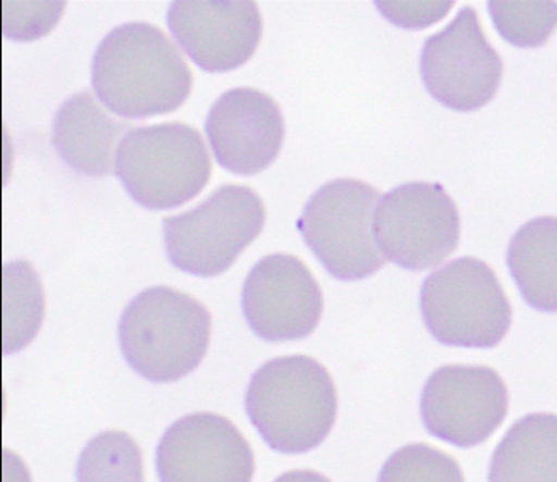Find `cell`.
Returning a JSON list of instances; mask_svg holds the SVG:
<instances>
[{
	"label": "cell",
	"mask_w": 557,
	"mask_h": 482,
	"mask_svg": "<svg viewBox=\"0 0 557 482\" xmlns=\"http://www.w3.org/2000/svg\"><path fill=\"white\" fill-rule=\"evenodd\" d=\"M191 67L172 38L147 22L109 32L92 58V88L99 101L127 119L178 111L193 91Z\"/></svg>",
	"instance_id": "1"
},
{
	"label": "cell",
	"mask_w": 557,
	"mask_h": 482,
	"mask_svg": "<svg viewBox=\"0 0 557 482\" xmlns=\"http://www.w3.org/2000/svg\"><path fill=\"white\" fill-rule=\"evenodd\" d=\"M250 422L267 445L283 455H301L330 436L339 410L330 371L309 356L265 362L250 379L246 395Z\"/></svg>",
	"instance_id": "2"
},
{
	"label": "cell",
	"mask_w": 557,
	"mask_h": 482,
	"mask_svg": "<svg viewBox=\"0 0 557 482\" xmlns=\"http://www.w3.org/2000/svg\"><path fill=\"white\" fill-rule=\"evenodd\" d=\"M211 331V311L201 301L172 287H151L122 313L119 344L137 374L165 384L199 368L208 355Z\"/></svg>",
	"instance_id": "3"
},
{
	"label": "cell",
	"mask_w": 557,
	"mask_h": 482,
	"mask_svg": "<svg viewBox=\"0 0 557 482\" xmlns=\"http://www.w3.org/2000/svg\"><path fill=\"white\" fill-rule=\"evenodd\" d=\"M115 175L147 210H173L208 186L211 156L199 131L183 122L135 127L119 144Z\"/></svg>",
	"instance_id": "4"
},
{
	"label": "cell",
	"mask_w": 557,
	"mask_h": 482,
	"mask_svg": "<svg viewBox=\"0 0 557 482\" xmlns=\"http://www.w3.org/2000/svg\"><path fill=\"white\" fill-rule=\"evenodd\" d=\"M421 314L434 339L454 348H495L511 326L510 300L484 260L462 257L421 285Z\"/></svg>",
	"instance_id": "5"
},
{
	"label": "cell",
	"mask_w": 557,
	"mask_h": 482,
	"mask_svg": "<svg viewBox=\"0 0 557 482\" xmlns=\"http://www.w3.org/2000/svg\"><path fill=\"white\" fill-rule=\"evenodd\" d=\"M265 220L259 193L222 185L193 210L163 220L166 256L183 272L215 277L262 234Z\"/></svg>",
	"instance_id": "6"
},
{
	"label": "cell",
	"mask_w": 557,
	"mask_h": 482,
	"mask_svg": "<svg viewBox=\"0 0 557 482\" xmlns=\"http://www.w3.org/2000/svg\"><path fill=\"white\" fill-rule=\"evenodd\" d=\"M379 189L354 178H337L312 193L298 230L306 246L337 281L370 277L385 256L373 233Z\"/></svg>",
	"instance_id": "7"
},
{
	"label": "cell",
	"mask_w": 557,
	"mask_h": 482,
	"mask_svg": "<svg viewBox=\"0 0 557 482\" xmlns=\"http://www.w3.org/2000/svg\"><path fill=\"white\" fill-rule=\"evenodd\" d=\"M373 233L385 259L401 269H436L459 246V210L443 185L405 183L380 198Z\"/></svg>",
	"instance_id": "8"
},
{
	"label": "cell",
	"mask_w": 557,
	"mask_h": 482,
	"mask_svg": "<svg viewBox=\"0 0 557 482\" xmlns=\"http://www.w3.org/2000/svg\"><path fill=\"white\" fill-rule=\"evenodd\" d=\"M420 67L428 92L459 112L487 106L504 78V60L485 37L473 8L460 9L447 27L424 41Z\"/></svg>",
	"instance_id": "9"
},
{
	"label": "cell",
	"mask_w": 557,
	"mask_h": 482,
	"mask_svg": "<svg viewBox=\"0 0 557 482\" xmlns=\"http://www.w3.org/2000/svg\"><path fill=\"white\" fill-rule=\"evenodd\" d=\"M508 387L487 366H443L421 394V419L437 440L473 448L487 442L507 419Z\"/></svg>",
	"instance_id": "10"
},
{
	"label": "cell",
	"mask_w": 557,
	"mask_h": 482,
	"mask_svg": "<svg viewBox=\"0 0 557 482\" xmlns=\"http://www.w3.org/2000/svg\"><path fill=\"white\" fill-rule=\"evenodd\" d=\"M323 311L320 282L296 256L263 257L244 282V317L250 330L269 343L308 337L320 324Z\"/></svg>",
	"instance_id": "11"
},
{
	"label": "cell",
	"mask_w": 557,
	"mask_h": 482,
	"mask_svg": "<svg viewBox=\"0 0 557 482\" xmlns=\"http://www.w3.org/2000/svg\"><path fill=\"white\" fill-rule=\"evenodd\" d=\"M163 482H249L256 456L243 432L225 417L199 411L176 420L157 448Z\"/></svg>",
	"instance_id": "12"
},
{
	"label": "cell",
	"mask_w": 557,
	"mask_h": 482,
	"mask_svg": "<svg viewBox=\"0 0 557 482\" xmlns=\"http://www.w3.org/2000/svg\"><path fill=\"white\" fill-rule=\"evenodd\" d=\"M166 22L183 50L208 73L246 64L263 34L262 14L252 0H176Z\"/></svg>",
	"instance_id": "13"
},
{
	"label": "cell",
	"mask_w": 557,
	"mask_h": 482,
	"mask_svg": "<svg viewBox=\"0 0 557 482\" xmlns=\"http://www.w3.org/2000/svg\"><path fill=\"white\" fill-rule=\"evenodd\" d=\"M206 134L222 169L253 176L269 169L285 143L282 108L267 92L234 88L215 101L206 119Z\"/></svg>",
	"instance_id": "14"
},
{
	"label": "cell",
	"mask_w": 557,
	"mask_h": 482,
	"mask_svg": "<svg viewBox=\"0 0 557 482\" xmlns=\"http://www.w3.org/2000/svg\"><path fill=\"white\" fill-rule=\"evenodd\" d=\"M131 124L112 118L89 91L76 92L54 115L51 143L58 156L79 175L102 178L115 165L117 143Z\"/></svg>",
	"instance_id": "15"
},
{
	"label": "cell",
	"mask_w": 557,
	"mask_h": 482,
	"mask_svg": "<svg viewBox=\"0 0 557 482\" xmlns=\"http://www.w3.org/2000/svg\"><path fill=\"white\" fill-rule=\"evenodd\" d=\"M557 221L536 218L521 226L508 247V269L527 304L537 311L557 310Z\"/></svg>",
	"instance_id": "16"
},
{
	"label": "cell",
	"mask_w": 557,
	"mask_h": 482,
	"mask_svg": "<svg viewBox=\"0 0 557 482\" xmlns=\"http://www.w3.org/2000/svg\"><path fill=\"white\" fill-rule=\"evenodd\" d=\"M556 416L531 413L511 427L492 458L491 481H557Z\"/></svg>",
	"instance_id": "17"
},
{
	"label": "cell",
	"mask_w": 557,
	"mask_h": 482,
	"mask_svg": "<svg viewBox=\"0 0 557 482\" xmlns=\"http://www.w3.org/2000/svg\"><path fill=\"white\" fill-rule=\"evenodd\" d=\"M45 318V291L28 260L2 269V353L15 355L35 339Z\"/></svg>",
	"instance_id": "18"
},
{
	"label": "cell",
	"mask_w": 557,
	"mask_h": 482,
	"mask_svg": "<svg viewBox=\"0 0 557 482\" xmlns=\"http://www.w3.org/2000/svg\"><path fill=\"white\" fill-rule=\"evenodd\" d=\"M79 481H144V455L124 432H102L83 449L77 461Z\"/></svg>",
	"instance_id": "19"
},
{
	"label": "cell",
	"mask_w": 557,
	"mask_h": 482,
	"mask_svg": "<svg viewBox=\"0 0 557 482\" xmlns=\"http://www.w3.org/2000/svg\"><path fill=\"white\" fill-rule=\"evenodd\" d=\"M487 5L498 34L515 47H543L556 27V2L491 0Z\"/></svg>",
	"instance_id": "20"
},
{
	"label": "cell",
	"mask_w": 557,
	"mask_h": 482,
	"mask_svg": "<svg viewBox=\"0 0 557 482\" xmlns=\"http://www.w3.org/2000/svg\"><path fill=\"white\" fill-rule=\"evenodd\" d=\"M380 481H463V472L453 456L430 445L398 449L380 472Z\"/></svg>",
	"instance_id": "21"
},
{
	"label": "cell",
	"mask_w": 557,
	"mask_h": 482,
	"mask_svg": "<svg viewBox=\"0 0 557 482\" xmlns=\"http://www.w3.org/2000/svg\"><path fill=\"white\" fill-rule=\"evenodd\" d=\"M66 2H2V30L14 41H32L50 34Z\"/></svg>",
	"instance_id": "22"
},
{
	"label": "cell",
	"mask_w": 557,
	"mask_h": 482,
	"mask_svg": "<svg viewBox=\"0 0 557 482\" xmlns=\"http://www.w3.org/2000/svg\"><path fill=\"white\" fill-rule=\"evenodd\" d=\"M454 2L449 0H418V2H376V8L382 12L386 21L392 22L396 27L407 30H423L437 22L446 18L453 11Z\"/></svg>",
	"instance_id": "23"
}]
</instances>
